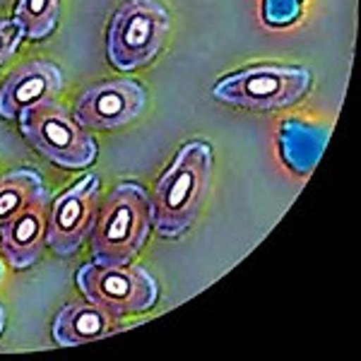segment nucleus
Instances as JSON below:
<instances>
[{
  "label": "nucleus",
  "mask_w": 361,
  "mask_h": 361,
  "mask_svg": "<svg viewBox=\"0 0 361 361\" xmlns=\"http://www.w3.org/2000/svg\"><path fill=\"white\" fill-rule=\"evenodd\" d=\"M22 39H25V34L15 20H0V66H5L15 56Z\"/></svg>",
  "instance_id": "nucleus-16"
},
{
  "label": "nucleus",
  "mask_w": 361,
  "mask_h": 361,
  "mask_svg": "<svg viewBox=\"0 0 361 361\" xmlns=\"http://www.w3.org/2000/svg\"><path fill=\"white\" fill-rule=\"evenodd\" d=\"M212 180V147L185 142L149 193L152 229L164 238L183 236L195 224Z\"/></svg>",
  "instance_id": "nucleus-1"
},
{
  "label": "nucleus",
  "mask_w": 361,
  "mask_h": 361,
  "mask_svg": "<svg viewBox=\"0 0 361 361\" xmlns=\"http://www.w3.org/2000/svg\"><path fill=\"white\" fill-rule=\"evenodd\" d=\"M75 282L90 304L114 318L149 311L159 299V284L145 267L102 265L92 260L80 265Z\"/></svg>",
  "instance_id": "nucleus-6"
},
{
  "label": "nucleus",
  "mask_w": 361,
  "mask_h": 361,
  "mask_svg": "<svg viewBox=\"0 0 361 361\" xmlns=\"http://www.w3.org/2000/svg\"><path fill=\"white\" fill-rule=\"evenodd\" d=\"M152 231L149 193L123 180L104 200L92 229V255L102 265H130Z\"/></svg>",
  "instance_id": "nucleus-2"
},
{
  "label": "nucleus",
  "mask_w": 361,
  "mask_h": 361,
  "mask_svg": "<svg viewBox=\"0 0 361 361\" xmlns=\"http://www.w3.org/2000/svg\"><path fill=\"white\" fill-rule=\"evenodd\" d=\"M44 190V180L34 169H15V171L5 173L0 178V226L8 224Z\"/></svg>",
  "instance_id": "nucleus-13"
},
{
  "label": "nucleus",
  "mask_w": 361,
  "mask_h": 361,
  "mask_svg": "<svg viewBox=\"0 0 361 361\" xmlns=\"http://www.w3.org/2000/svg\"><path fill=\"white\" fill-rule=\"evenodd\" d=\"M63 90V70L51 61L25 63L0 85V116L8 121L20 118L22 111L42 102H54Z\"/></svg>",
  "instance_id": "nucleus-9"
},
{
  "label": "nucleus",
  "mask_w": 361,
  "mask_h": 361,
  "mask_svg": "<svg viewBox=\"0 0 361 361\" xmlns=\"http://www.w3.org/2000/svg\"><path fill=\"white\" fill-rule=\"evenodd\" d=\"M13 20L20 25L25 39L42 42L58 27L61 0H17Z\"/></svg>",
  "instance_id": "nucleus-14"
},
{
  "label": "nucleus",
  "mask_w": 361,
  "mask_h": 361,
  "mask_svg": "<svg viewBox=\"0 0 361 361\" xmlns=\"http://www.w3.org/2000/svg\"><path fill=\"white\" fill-rule=\"evenodd\" d=\"M99 188L102 178L97 173H87L78 183L61 190L49 209L46 222V246L61 258H70L87 241L97 222Z\"/></svg>",
  "instance_id": "nucleus-7"
},
{
  "label": "nucleus",
  "mask_w": 361,
  "mask_h": 361,
  "mask_svg": "<svg viewBox=\"0 0 361 361\" xmlns=\"http://www.w3.org/2000/svg\"><path fill=\"white\" fill-rule=\"evenodd\" d=\"M0 279H3V265H0Z\"/></svg>",
  "instance_id": "nucleus-18"
},
{
  "label": "nucleus",
  "mask_w": 361,
  "mask_h": 361,
  "mask_svg": "<svg viewBox=\"0 0 361 361\" xmlns=\"http://www.w3.org/2000/svg\"><path fill=\"white\" fill-rule=\"evenodd\" d=\"M169 27L171 17L159 0H126L106 29L109 63L121 73L149 66L164 49Z\"/></svg>",
  "instance_id": "nucleus-4"
},
{
  "label": "nucleus",
  "mask_w": 361,
  "mask_h": 361,
  "mask_svg": "<svg viewBox=\"0 0 361 361\" xmlns=\"http://www.w3.org/2000/svg\"><path fill=\"white\" fill-rule=\"evenodd\" d=\"M114 316L94 304H66L54 318V340L58 347H75L85 342H94L111 335L116 330Z\"/></svg>",
  "instance_id": "nucleus-11"
},
{
  "label": "nucleus",
  "mask_w": 361,
  "mask_h": 361,
  "mask_svg": "<svg viewBox=\"0 0 361 361\" xmlns=\"http://www.w3.org/2000/svg\"><path fill=\"white\" fill-rule=\"evenodd\" d=\"M3 330H5V308L0 304V335H3Z\"/></svg>",
  "instance_id": "nucleus-17"
},
{
  "label": "nucleus",
  "mask_w": 361,
  "mask_h": 361,
  "mask_svg": "<svg viewBox=\"0 0 361 361\" xmlns=\"http://www.w3.org/2000/svg\"><path fill=\"white\" fill-rule=\"evenodd\" d=\"M311 85L313 75L308 68L263 63L226 75L212 87V97L248 111H277L301 102Z\"/></svg>",
  "instance_id": "nucleus-3"
},
{
  "label": "nucleus",
  "mask_w": 361,
  "mask_h": 361,
  "mask_svg": "<svg viewBox=\"0 0 361 361\" xmlns=\"http://www.w3.org/2000/svg\"><path fill=\"white\" fill-rule=\"evenodd\" d=\"M49 222V190L34 197L29 205L0 226V250L15 270H29L42 260Z\"/></svg>",
  "instance_id": "nucleus-10"
},
{
  "label": "nucleus",
  "mask_w": 361,
  "mask_h": 361,
  "mask_svg": "<svg viewBox=\"0 0 361 361\" xmlns=\"http://www.w3.org/2000/svg\"><path fill=\"white\" fill-rule=\"evenodd\" d=\"M20 130L39 154L61 169H87L99 154L97 140L56 102H42L22 111Z\"/></svg>",
  "instance_id": "nucleus-5"
},
{
  "label": "nucleus",
  "mask_w": 361,
  "mask_h": 361,
  "mask_svg": "<svg viewBox=\"0 0 361 361\" xmlns=\"http://www.w3.org/2000/svg\"><path fill=\"white\" fill-rule=\"evenodd\" d=\"M147 92L137 80H106L75 99V118L92 130H114L142 114Z\"/></svg>",
  "instance_id": "nucleus-8"
},
{
  "label": "nucleus",
  "mask_w": 361,
  "mask_h": 361,
  "mask_svg": "<svg viewBox=\"0 0 361 361\" xmlns=\"http://www.w3.org/2000/svg\"><path fill=\"white\" fill-rule=\"evenodd\" d=\"M304 0H263V20L270 27H287L299 20Z\"/></svg>",
  "instance_id": "nucleus-15"
},
{
  "label": "nucleus",
  "mask_w": 361,
  "mask_h": 361,
  "mask_svg": "<svg viewBox=\"0 0 361 361\" xmlns=\"http://www.w3.org/2000/svg\"><path fill=\"white\" fill-rule=\"evenodd\" d=\"M325 145V130L313 126H306L301 121H287L282 126V152L284 161L294 171H311L318 161Z\"/></svg>",
  "instance_id": "nucleus-12"
}]
</instances>
